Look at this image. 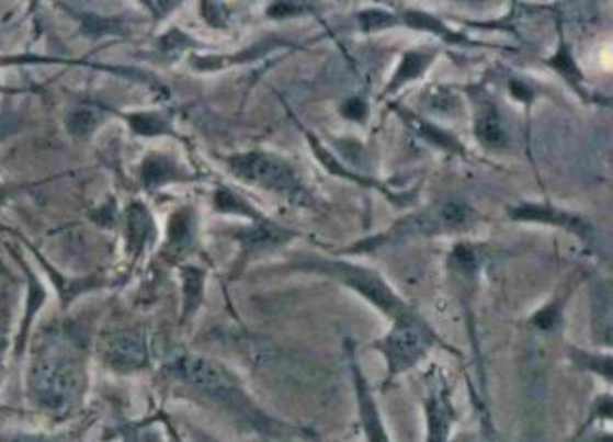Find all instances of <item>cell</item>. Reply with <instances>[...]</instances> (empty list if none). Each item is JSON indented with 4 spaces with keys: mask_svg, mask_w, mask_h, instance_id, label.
Returning a JSON list of instances; mask_svg holds the SVG:
<instances>
[{
    "mask_svg": "<svg viewBox=\"0 0 613 442\" xmlns=\"http://www.w3.org/2000/svg\"><path fill=\"white\" fill-rule=\"evenodd\" d=\"M169 236H171V241L177 243V246H182V243H186L190 240V236H192V218H190L186 211L174 215L171 228H169Z\"/></svg>",
    "mask_w": 613,
    "mask_h": 442,
    "instance_id": "e0dca14e",
    "label": "cell"
},
{
    "mask_svg": "<svg viewBox=\"0 0 613 442\" xmlns=\"http://www.w3.org/2000/svg\"><path fill=\"white\" fill-rule=\"evenodd\" d=\"M435 336L418 316L410 315L395 320L386 338L374 343V349L386 359L387 374L395 377L417 366L432 349Z\"/></svg>",
    "mask_w": 613,
    "mask_h": 442,
    "instance_id": "7a4b0ae2",
    "label": "cell"
},
{
    "mask_svg": "<svg viewBox=\"0 0 613 442\" xmlns=\"http://www.w3.org/2000/svg\"><path fill=\"white\" fill-rule=\"evenodd\" d=\"M512 92H514V97L518 98V100H523V98L527 100V98H531V90L523 83L512 84Z\"/></svg>",
    "mask_w": 613,
    "mask_h": 442,
    "instance_id": "83f0119b",
    "label": "cell"
},
{
    "mask_svg": "<svg viewBox=\"0 0 613 442\" xmlns=\"http://www.w3.org/2000/svg\"><path fill=\"white\" fill-rule=\"evenodd\" d=\"M102 349L107 364H112L115 370L130 372L146 364L145 341L138 338L137 333H127V331L114 333L104 341Z\"/></svg>",
    "mask_w": 613,
    "mask_h": 442,
    "instance_id": "8992f818",
    "label": "cell"
},
{
    "mask_svg": "<svg viewBox=\"0 0 613 442\" xmlns=\"http://www.w3.org/2000/svg\"><path fill=\"white\" fill-rule=\"evenodd\" d=\"M288 238L290 233L282 230L279 226L271 225V223H263V220L242 236L243 243L250 246V248H266V246L288 240Z\"/></svg>",
    "mask_w": 613,
    "mask_h": 442,
    "instance_id": "30bf717a",
    "label": "cell"
},
{
    "mask_svg": "<svg viewBox=\"0 0 613 442\" xmlns=\"http://www.w3.org/2000/svg\"><path fill=\"white\" fill-rule=\"evenodd\" d=\"M550 64L560 71L561 76L568 79L569 83H576V81L581 79V73H579V69L576 68L574 60H571V54H569L566 46H561L560 53L556 54V58L550 60Z\"/></svg>",
    "mask_w": 613,
    "mask_h": 442,
    "instance_id": "ac0fdd59",
    "label": "cell"
},
{
    "mask_svg": "<svg viewBox=\"0 0 613 442\" xmlns=\"http://www.w3.org/2000/svg\"><path fill=\"white\" fill-rule=\"evenodd\" d=\"M309 269L320 270L328 276L338 277L340 282L356 290L363 297L374 303L379 310L391 316L394 320L412 315L407 305L387 287L386 282L371 270L353 267V264L336 263V261L309 263Z\"/></svg>",
    "mask_w": 613,
    "mask_h": 442,
    "instance_id": "3957f363",
    "label": "cell"
},
{
    "mask_svg": "<svg viewBox=\"0 0 613 442\" xmlns=\"http://www.w3.org/2000/svg\"><path fill=\"white\" fill-rule=\"evenodd\" d=\"M133 125L138 133H145V135H156V133L166 131V121L159 120L158 115H154V113L138 115L137 120L133 121Z\"/></svg>",
    "mask_w": 613,
    "mask_h": 442,
    "instance_id": "603a6c76",
    "label": "cell"
},
{
    "mask_svg": "<svg viewBox=\"0 0 613 442\" xmlns=\"http://www.w3.org/2000/svg\"><path fill=\"white\" fill-rule=\"evenodd\" d=\"M558 320H560V310L553 305V307L545 308V310L537 313L535 318H533V324H535L537 328H541V330H553V328H556Z\"/></svg>",
    "mask_w": 613,
    "mask_h": 442,
    "instance_id": "cb8c5ba5",
    "label": "cell"
},
{
    "mask_svg": "<svg viewBox=\"0 0 613 442\" xmlns=\"http://www.w3.org/2000/svg\"><path fill=\"white\" fill-rule=\"evenodd\" d=\"M171 370L177 377H181L182 382L190 383L197 389L209 393L213 397L232 400V403L236 398H240L232 377L212 360L184 354V356L173 360Z\"/></svg>",
    "mask_w": 613,
    "mask_h": 442,
    "instance_id": "5b68a950",
    "label": "cell"
},
{
    "mask_svg": "<svg viewBox=\"0 0 613 442\" xmlns=\"http://www.w3.org/2000/svg\"><path fill=\"white\" fill-rule=\"evenodd\" d=\"M205 442H213V441H205Z\"/></svg>",
    "mask_w": 613,
    "mask_h": 442,
    "instance_id": "f1b7e54d",
    "label": "cell"
},
{
    "mask_svg": "<svg viewBox=\"0 0 613 442\" xmlns=\"http://www.w3.org/2000/svg\"><path fill=\"white\" fill-rule=\"evenodd\" d=\"M177 173L174 163L167 158H150L145 163L143 177H145L146 186L156 188L163 184L167 180H171Z\"/></svg>",
    "mask_w": 613,
    "mask_h": 442,
    "instance_id": "4fadbf2b",
    "label": "cell"
},
{
    "mask_svg": "<svg viewBox=\"0 0 613 442\" xmlns=\"http://www.w3.org/2000/svg\"><path fill=\"white\" fill-rule=\"evenodd\" d=\"M31 395L50 412H64L76 403L81 390V372L68 356H43L30 372Z\"/></svg>",
    "mask_w": 613,
    "mask_h": 442,
    "instance_id": "6da1fadb",
    "label": "cell"
},
{
    "mask_svg": "<svg viewBox=\"0 0 613 442\" xmlns=\"http://www.w3.org/2000/svg\"><path fill=\"white\" fill-rule=\"evenodd\" d=\"M230 171L238 179L246 180L256 186L265 188L279 194H294L299 190V180L292 167L284 159L271 154H243L230 159Z\"/></svg>",
    "mask_w": 613,
    "mask_h": 442,
    "instance_id": "277c9868",
    "label": "cell"
},
{
    "mask_svg": "<svg viewBox=\"0 0 613 442\" xmlns=\"http://www.w3.org/2000/svg\"><path fill=\"white\" fill-rule=\"evenodd\" d=\"M305 10H307V4H299V2H276L269 8V15L282 20V18H288V15L302 14Z\"/></svg>",
    "mask_w": 613,
    "mask_h": 442,
    "instance_id": "d4e9b609",
    "label": "cell"
},
{
    "mask_svg": "<svg viewBox=\"0 0 613 442\" xmlns=\"http://www.w3.org/2000/svg\"><path fill=\"white\" fill-rule=\"evenodd\" d=\"M418 131H420V135L424 136L425 140L440 146L443 150L461 151V146L456 144L453 136L443 133L441 128L433 127L430 123H418Z\"/></svg>",
    "mask_w": 613,
    "mask_h": 442,
    "instance_id": "9a60e30c",
    "label": "cell"
},
{
    "mask_svg": "<svg viewBox=\"0 0 613 442\" xmlns=\"http://www.w3.org/2000/svg\"><path fill=\"white\" fill-rule=\"evenodd\" d=\"M432 54L424 53H409L405 56L401 66L397 69V73L394 77V84L391 89H397L399 84L407 83L410 79H417L425 68L428 64L432 61Z\"/></svg>",
    "mask_w": 613,
    "mask_h": 442,
    "instance_id": "7c38bea8",
    "label": "cell"
},
{
    "mask_svg": "<svg viewBox=\"0 0 613 442\" xmlns=\"http://www.w3.org/2000/svg\"><path fill=\"white\" fill-rule=\"evenodd\" d=\"M476 135L479 136L481 143L495 146V148H502L508 143L507 131L502 127L499 117L492 113H485L477 120Z\"/></svg>",
    "mask_w": 613,
    "mask_h": 442,
    "instance_id": "8fae6325",
    "label": "cell"
},
{
    "mask_svg": "<svg viewBox=\"0 0 613 442\" xmlns=\"http://www.w3.org/2000/svg\"><path fill=\"white\" fill-rule=\"evenodd\" d=\"M343 115L349 117V120H364V115H366V104H364L361 98H351V100H348V102L343 104Z\"/></svg>",
    "mask_w": 613,
    "mask_h": 442,
    "instance_id": "484cf974",
    "label": "cell"
},
{
    "mask_svg": "<svg viewBox=\"0 0 613 442\" xmlns=\"http://www.w3.org/2000/svg\"><path fill=\"white\" fill-rule=\"evenodd\" d=\"M129 226L130 234L137 238V240H143L146 233H148V226H150V217L146 213L145 207L140 205H135L129 213Z\"/></svg>",
    "mask_w": 613,
    "mask_h": 442,
    "instance_id": "44dd1931",
    "label": "cell"
},
{
    "mask_svg": "<svg viewBox=\"0 0 613 442\" xmlns=\"http://www.w3.org/2000/svg\"><path fill=\"white\" fill-rule=\"evenodd\" d=\"M202 280L204 274L197 270H186L184 274V299H186V315L192 310H196L200 301H202Z\"/></svg>",
    "mask_w": 613,
    "mask_h": 442,
    "instance_id": "5bb4252c",
    "label": "cell"
},
{
    "mask_svg": "<svg viewBox=\"0 0 613 442\" xmlns=\"http://www.w3.org/2000/svg\"><path fill=\"white\" fill-rule=\"evenodd\" d=\"M574 360L577 364H581L597 374H602L608 382H612V356H592V354L574 351Z\"/></svg>",
    "mask_w": 613,
    "mask_h": 442,
    "instance_id": "2e32d148",
    "label": "cell"
},
{
    "mask_svg": "<svg viewBox=\"0 0 613 442\" xmlns=\"http://www.w3.org/2000/svg\"><path fill=\"white\" fill-rule=\"evenodd\" d=\"M515 220H537V223H548V225L566 226L574 233L589 234V225L583 218L574 217L564 211L554 209L548 205H537V203H523L520 207L512 211Z\"/></svg>",
    "mask_w": 613,
    "mask_h": 442,
    "instance_id": "9c48e42d",
    "label": "cell"
},
{
    "mask_svg": "<svg viewBox=\"0 0 613 442\" xmlns=\"http://www.w3.org/2000/svg\"><path fill=\"white\" fill-rule=\"evenodd\" d=\"M407 20H409L410 25H415V27H420V30H430L433 33H441V35H445V38H451V41H458V38L451 33V31L445 30L441 22L438 20H433L430 15L424 14H409L407 15Z\"/></svg>",
    "mask_w": 613,
    "mask_h": 442,
    "instance_id": "7402d4cb",
    "label": "cell"
},
{
    "mask_svg": "<svg viewBox=\"0 0 613 442\" xmlns=\"http://www.w3.org/2000/svg\"><path fill=\"white\" fill-rule=\"evenodd\" d=\"M351 370H353V382H355L356 400H359V413L363 423L364 435L368 442H391L387 435L386 428L379 418L378 408L371 395L368 385L364 382L361 370L356 366L355 360L351 359Z\"/></svg>",
    "mask_w": 613,
    "mask_h": 442,
    "instance_id": "52a82bcc",
    "label": "cell"
},
{
    "mask_svg": "<svg viewBox=\"0 0 613 442\" xmlns=\"http://www.w3.org/2000/svg\"><path fill=\"white\" fill-rule=\"evenodd\" d=\"M425 418H428L425 442H449L451 428L455 423V410L443 390L432 393L425 400Z\"/></svg>",
    "mask_w": 613,
    "mask_h": 442,
    "instance_id": "ba28073f",
    "label": "cell"
},
{
    "mask_svg": "<svg viewBox=\"0 0 613 442\" xmlns=\"http://www.w3.org/2000/svg\"><path fill=\"white\" fill-rule=\"evenodd\" d=\"M215 203L220 211H230V213H242V215H251V209L238 195L230 194L228 190H219L215 195Z\"/></svg>",
    "mask_w": 613,
    "mask_h": 442,
    "instance_id": "ffe728a7",
    "label": "cell"
},
{
    "mask_svg": "<svg viewBox=\"0 0 613 442\" xmlns=\"http://www.w3.org/2000/svg\"><path fill=\"white\" fill-rule=\"evenodd\" d=\"M94 125H97V115L89 112V110H79V112L71 113V117L68 121L69 133H73L77 136L91 133Z\"/></svg>",
    "mask_w": 613,
    "mask_h": 442,
    "instance_id": "d6986e66",
    "label": "cell"
},
{
    "mask_svg": "<svg viewBox=\"0 0 613 442\" xmlns=\"http://www.w3.org/2000/svg\"><path fill=\"white\" fill-rule=\"evenodd\" d=\"M361 20H363L364 30H376V27L389 25L391 15L382 14V12H366V14L361 15Z\"/></svg>",
    "mask_w": 613,
    "mask_h": 442,
    "instance_id": "4316f807",
    "label": "cell"
}]
</instances>
